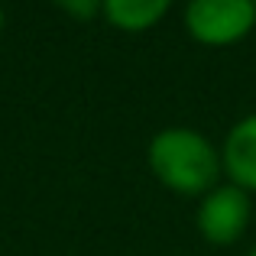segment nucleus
Listing matches in <instances>:
<instances>
[{"instance_id": "nucleus-1", "label": "nucleus", "mask_w": 256, "mask_h": 256, "mask_svg": "<svg viewBox=\"0 0 256 256\" xmlns=\"http://www.w3.org/2000/svg\"><path fill=\"white\" fill-rule=\"evenodd\" d=\"M146 166L166 192L185 198H204L224 182L220 146H214L194 126H162L146 143Z\"/></svg>"}, {"instance_id": "nucleus-2", "label": "nucleus", "mask_w": 256, "mask_h": 256, "mask_svg": "<svg viewBox=\"0 0 256 256\" xmlns=\"http://www.w3.org/2000/svg\"><path fill=\"white\" fill-rule=\"evenodd\" d=\"M182 26L188 39L204 49H227L256 30L253 0H185Z\"/></svg>"}, {"instance_id": "nucleus-3", "label": "nucleus", "mask_w": 256, "mask_h": 256, "mask_svg": "<svg viewBox=\"0 0 256 256\" xmlns=\"http://www.w3.org/2000/svg\"><path fill=\"white\" fill-rule=\"evenodd\" d=\"M253 220V194L244 188L220 182L214 185L204 198H198V211H194V227H198L201 240L211 246H234Z\"/></svg>"}, {"instance_id": "nucleus-4", "label": "nucleus", "mask_w": 256, "mask_h": 256, "mask_svg": "<svg viewBox=\"0 0 256 256\" xmlns=\"http://www.w3.org/2000/svg\"><path fill=\"white\" fill-rule=\"evenodd\" d=\"M220 166L224 182L244 188L246 194H256V110L227 130L220 143Z\"/></svg>"}, {"instance_id": "nucleus-5", "label": "nucleus", "mask_w": 256, "mask_h": 256, "mask_svg": "<svg viewBox=\"0 0 256 256\" xmlns=\"http://www.w3.org/2000/svg\"><path fill=\"white\" fill-rule=\"evenodd\" d=\"M175 0H104L100 16L120 32H146L152 26H159L166 20V13L172 10Z\"/></svg>"}, {"instance_id": "nucleus-6", "label": "nucleus", "mask_w": 256, "mask_h": 256, "mask_svg": "<svg viewBox=\"0 0 256 256\" xmlns=\"http://www.w3.org/2000/svg\"><path fill=\"white\" fill-rule=\"evenodd\" d=\"M52 4H56L65 16L82 20V23H84V20L100 16V10H104V0H52Z\"/></svg>"}, {"instance_id": "nucleus-7", "label": "nucleus", "mask_w": 256, "mask_h": 256, "mask_svg": "<svg viewBox=\"0 0 256 256\" xmlns=\"http://www.w3.org/2000/svg\"><path fill=\"white\" fill-rule=\"evenodd\" d=\"M244 256H256V244H253V246H250V250H246Z\"/></svg>"}, {"instance_id": "nucleus-8", "label": "nucleus", "mask_w": 256, "mask_h": 256, "mask_svg": "<svg viewBox=\"0 0 256 256\" xmlns=\"http://www.w3.org/2000/svg\"><path fill=\"white\" fill-rule=\"evenodd\" d=\"M0 32H4V6H0Z\"/></svg>"}, {"instance_id": "nucleus-9", "label": "nucleus", "mask_w": 256, "mask_h": 256, "mask_svg": "<svg viewBox=\"0 0 256 256\" xmlns=\"http://www.w3.org/2000/svg\"><path fill=\"white\" fill-rule=\"evenodd\" d=\"M253 4H256V0H253Z\"/></svg>"}]
</instances>
